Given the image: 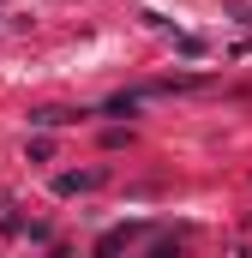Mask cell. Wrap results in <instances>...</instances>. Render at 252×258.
<instances>
[{
	"instance_id": "6da1fadb",
	"label": "cell",
	"mask_w": 252,
	"mask_h": 258,
	"mask_svg": "<svg viewBox=\"0 0 252 258\" xmlns=\"http://www.w3.org/2000/svg\"><path fill=\"white\" fill-rule=\"evenodd\" d=\"M102 186V168H84V174H60V192H90Z\"/></svg>"
},
{
	"instance_id": "7a4b0ae2",
	"label": "cell",
	"mask_w": 252,
	"mask_h": 258,
	"mask_svg": "<svg viewBox=\"0 0 252 258\" xmlns=\"http://www.w3.org/2000/svg\"><path fill=\"white\" fill-rule=\"evenodd\" d=\"M66 120H72V108H36L30 114V126H66Z\"/></svg>"
},
{
	"instance_id": "3957f363",
	"label": "cell",
	"mask_w": 252,
	"mask_h": 258,
	"mask_svg": "<svg viewBox=\"0 0 252 258\" xmlns=\"http://www.w3.org/2000/svg\"><path fill=\"white\" fill-rule=\"evenodd\" d=\"M102 114H138V96H114V102H108Z\"/></svg>"
}]
</instances>
